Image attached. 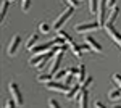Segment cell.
I'll use <instances>...</instances> for the list:
<instances>
[{
  "label": "cell",
  "instance_id": "26",
  "mask_svg": "<svg viewBox=\"0 0 121 108\" xmlns=\"http://www.w3.org/2000/svg\"><path fill=\"white\" fill-rule=\"evenodd\" d=\"M91 84H92V78L89 76V78H86V81H84L82 84H81V87H84V89H87V87H89Z\"/></svg>",
  "mask_w": 121,
  "mask_h": 108
},
{
  "label": "cell",
  "instance_id": "21",
  "mask_svg": "<svg viewBox=\"0 0 121 108\" xmlns=\"http://www.w3.org/2000/svg\"><path fill=\"white\" fill-rule=\"evenodd\" d=\"M39 32H40V34H48V32H50V26H48L47 23H40V24H39Z\"/></svg>",
  "mask_w": 121,
  "mask_h": 108
},
{
  "label": "cell",
  "instance_id": "15",
  "mask_svg": "<svg viewBox=\"0 0 121 108\" xmlns=\"http://www.w3.org/2000/svg\"><path fill=\"white\" fill-rule=\"evenodd\" d=\"M69 48H71V52H73V53H74V56L76 58H81V56H82V48H81V45H76L74 42H73V44H69Z\"/></svg>",
  "mask_w": 121,
  "mask_h": 108
},
{
  "label": "cell",
  "instance_id": "7",
  "mask_svg": "<svg viewBox=\"0 0 121 108\" xmlns=\"http://www.w3.org/2000/svg\"><path fill=\"white\" fill-rule=\"evenodd\" d=\"M55 44V40H50V42H47V44H42V45H36L31 52H32V56H36V55H40V53H45V52H48Z\"/></svg>",
  "mask_w": 121,
  "mask_h": 108
},
{
  "label": "cell",
  "instance_id": "31",
  "mask_svg": "<svg viewBox=\"0 0 121 108\" xmlns=\"http://www.w3.org/2000/svg\"><path fill=\"white\" fill-rule=\"evenodd\" d=\"M94 107H95V108H107L102 102H95V103H94Z\"/></svg>",
  "mask_w": 121,
  "mask_h": 108
},
{
  "label": "cell",
  "instance_id": "29",
  "mask_svg": "<svg viewBox=\"0 0 121 108\" xmlns=\"http://www.w3.org/2000/svg\"><path fill=\"white\" fill-rule=\"evenodd\" d=\"M107 7H108V11L113 8V7H116V0H108V3H107Z\"/></svg>",
  "mask_w": 121,
  "mask_h": 108
},
{
  "label": "cell",
  "instance_id": "25",
  "mask_svg": "<svg viewBox=\"0 0 121 108\" xmlns=\"http://www.w3.org/2000/svg\"><path fill=\"white\" fill-rule=\"evenodd\" d=\"M113 82L116 84L118 89H121V74H113Z\"/></svg>",
  "mask_w": 121,
  "mask_h": 108
},
{
  "label": "cell",
  "instance_id": "27",
  "mask_svg": "<svg viewBox=\"0 0 121 108\" xmlns=\"http://www.w3.org/2000/svg\"><path fill=\"white\" fill-rule=\"evenodd\" d=\"M29 3H31V0H21V7H23V11H28V10H29Z\"/></svg>",
  "mask_w": 121,
  "mask_h": 108
},
{
  "label": "cell",
  "instance_id": "30",
  "mask_svg": "<svg viewBox=\"0 0 121 108\" xmlns=\"http://www.w3.org/2000/svg\"><path fill=\"white\" fill-rule=\"evenodd\" d=\"M68 2V5H71V7H78V3H79V0H66Z\"/></svg>",
  "mask_w": 121,
  "mask_h": 108
},
{
  "label": "cell",
  "instance_id": "16",
  "mask_svg": "<svg viewBox=\"0 0 121 108\" xmlns=\"http://www.w3.org/2000/svg\"><path fill=\"white\" fill-rule=\"evenodd\" d=\"M56 36H60V37H61V39H63V40H65L68 45L73 44V39H71V36H69V34H68L66 31H61V29H58V31H56Z\"/></svg>",
  "mask_w": 121,
  "mask_h": 108
},
{
  "label": "cell",
  "instance_id": "18",
  "mask_svg": "<svg viewBox=\"0 0 121 108\" xmlns=\"http://www.w3.org/2000/svg\"><path fill=\"white\" fill-rule=\"evenodd\" d=\"M8 7H10V2H8V0H3V3H2V11H0V16H2V24L5 23V15H7Z\"/></svg>",
  "mask_w": 121,
  "mask_h": 108
},
{
  "label": "cell",
  "instance_id": "2",
  "mask_svg": "<svg viewBox=\"0 0 121 108\" xmlns=\"http://www.w3.org/2000/svg\"><path fill=\"white\" fill-rule=\"evenodd\" d=\"M74 8H76V7H71V5H68V8H66L65 11H63V13H61V15H60V16L55 19V23H53V29H55V31H58L60 27L63 26V24L66 23V19H68V18H71V15L74 13Z\"/></svg>",
  "mask_w": 121,
  "mask_h": 108
},
{
  "label": "cell",
  "instance_id": "19",
  "mask_svg": "<svg viewBox=\"0 0 121 108\" xmlns=\"http://www.w3.org/2000/svg\"><path fill=\"white\" fill-rule=\"evenodd\" d=\"M37 81L39 82H50V81H53V76L50 74V73H47V74H39L37 76Z\"/></svg>",
  "mask_w": 121,
  "mask_h": 108
},
{
  "label": "cell",
  "instance_id": "14",
  "mask_svg": "<svg viewBox=\"0 0 121 108\" xmlns=\"http://www.w3.org/2000/svg\"><path fill=\"white\" fill-rule=\"evenodd\" d=\"M39 40V34H32V36L28 39V42H26V48L28 50H32L34 47H36V44H37Z\"/></svg>",
  "mask_w": 121,
  "mask_h": 108
},
{
  "label": "cell",
  "instance_id": "10",
  "mask_svg": "<svg viewBox=\"0 0 121 108\" xmlns=\"http://www.w3.org/2000/svg\"><path fill=\"white\" fill-rule=\"evenodd\" d=\"M19 42H21V37L19 36H15L11 39V42L8 45V55L10 56H13V55L16 53V50H18V47H19Z\"/></svg>",
  "mask_w": 121,
  "mask_h": 108
},
{
  "label": "cell",
  "instance_id": "8",
  "mask_svg": "<svg viewBox=\"0 0 121 108\" xmlns=\"http://www.w3.org/2000/svg\"><path fill=\"white\" fill-rule=\"evenodd\" d=\"M47 89L66 94V92L69 90V86H66V84H58V81H50V82H47Z\"/></svg>",
  "mask_w": 121,
  "mask_h": 108
},
{
  "label": "cell",
  "instance_id": "33",
  "mask_svg": "<svg viewBox=\"0 0 121 108\" xmlns=\"http://www.w3.org/2000/svg\"><path fill=\"white\" fill-rule=\"evenodd\" d=\"M8 2H13V0H8Z\"/></svg>",
  "mask_w": 121,
  "mask_h": 108
},
{
  "label": "cell",
  "instance_id": "1",
  "mask_svg": "<svg viewBox=\"0 0 121 108\" xmlns=\"http://www.w3.org/2000/svg\"><path fill=\"white\" fill-rule=\"evenodd\" d=\"M107 3H108V0H99V10H97V21H99V24L100 27L105 26V23H107V16H108V7H107Z\"/></svg>",
  "mask_w": 121,
  "mask_h": 108
},
{
  "label": "cell",
  "instance_id": "6",
  "mask_svg": "<svg viewBox=\"0 0 121 108\" xmlns=\"http://www.w3.org/2000/svg\"><path fill=\"white\" fill-rule=\"evenodd\" d=\"M10 94H11V97L15 99L16 102V105H23V95H21V92L18 89V84L16 82H10Z\"/></svg>",
  "mask_w": 121,
  "mask_h": 108
},
{
  "label": "cell",
  "instance_id": "3",
  "mask_svg": "<svg viewBox=\"0 0 121 108\" xmlns=\"http://www.w3.org/2000/svg\"><path fill=\"white\" fill-rule=\"evenodd\" d=\"M63 53H65V50H56V52H55L53 61H52L50 68H48V73H50L52 76H55L56 71H58V68H60V63H61V60H63Z\"/></svg>",
  "mask_w": 121,
  "mask_h": 108
},
{
  "label": "cell",
  "instance_id": "17",
  "mask_svg": "<svg viewBox=\"0 0 121 108\" xmlns=\"http://www.w3.org/2000/svg\"><path fill=\"white\" fill-rule=\"evenodd\" d=\"M78 71H79V69H76V68H69V73L66 74V78H65V84L66 86H71V79H73L74 74H78Z\"/></svg>",
  "mask_w": 121,
  "mask_h": 108
},
{
  "label": "cell",
  "instance_id": "9",
  "mask_svg": "<svg viewBox=\"0 0 121 108\" xmlns=\"http://www.w3.org/2000/svg\"><path fill=\"white\" fill-rule=\"evenodd\" d=\"M84 42H86V44H89V45H91V48H92V52H97V53H102V52H103L102 45L99 44V42H97V40H95V39H94L92 36H87L86 39H84Z\"/></svg>",
  "mask_w": 121,
  "mask_h": 108
},
{
  "label": "cell",
  "instance_id": "23",
  "mask_svg": "<svg viewBox=\"0 0 121 108\" xmlns=\"http://www.w3.org/2000/svg\"><path fill=\"white\" fill-rule=\"evenodd\" d=\"M108 99H110V100H118V99H121V89L120 90H112V92H110V95H108Z\"/></svg>",
  "mask_w": 121,
  "mask_h": 108
},
{
  "label": "cell",
  "instance_id": "22",
  "mask_svg": "<svg viewBox=\"0 0 121 108\" xmlns=\"http://www.w3.org/2000/svg\"><path fill=\"white\" fill-rule=\"evenodd\" d=\"M89 10H91V13H92V15H95V13H97V10H99L97 0H89Z\"/></svg>",
  "mask_w": 121,
  "mask_h": 108
},
{
  "label": "cell",
  "instance_id": "12",
  "mask_svg": "<svg viewBox=\"0 0 121 108\" xmlns=\"http://www.w3.org/2000/svg\"><path fill=\"white\" fill-rule=\"evenodd\" d=\"M79 92H81V86H73V87L65 94V97L68 100H73V99H76V97L79 95Z\"/></svg>",
  "mask_w": 121,
  "mask_h": 108
},
{
  "label": "cell",
  "instance_id": "24",
  "mask_svg": "<svg viewBox=\"0 0 121 108\" xmlns=\"http://www.w3.org/2000/svg\"><path fill=\"white\" fill-rule=\"evenodd\" d=\"M68 73H69V68H66V69H61V71H56V74L53 76V78H55L56 81H58V79H61V78H65V76L68 74Z\"/></svg>",
  "mask_w": 121,
  "mask_h": 108
},
{
  "label": "cell",
  "instance_id": "5",
  "mask_svg": "<svg viewBox=\"0 0 121 108\" xmlns=\"http://www.w3.org/2000/svg\"><path fill=\"white\" fill-rule=\"evenodd\" d=\"M99 27H100L99 21H95V23H82V24H76L74 31H76V32H79V34H82V32H89V31L99 29Z\"/></svg>",
  "mask_w": 121,
  "mask_h": 108
},
{
  "label": "cell",
  "instance_id": "4",
  "mask_svg": "<svg viewBox=\"0 0 121 108\" xmlns=\"http://www.w3.org/2000/svg\"><path fill=\"white\" fill-rule=\"evenodd\" d=\"M103 27H105V32H107L108 36L112 37L113 40L116 42V45H118V47L121 48V34L118 32V31H116V29H115V26H113V24H110V23H107V24H105Z\"/></svg>",
  "mask_w": 121,
  "mask_h": 108
},
{
  "label": "cell",
  "instance_id": "32",
  "mask_svg": "<svg viewBox=\"0 0 121 108\" xmlns=\"http://www.w3.org/2000/svg\"><path fill=\"white\" fill-rule=\"evenodd\" d=\"M113 108H121V105H115V107H113Z\"/></svg>",
  "mask_w": 121,
  "mask_h": 108
},
{
  "label": "cell",
  "instance_id": "28",
  "mask_svg": "<svg viewBox=\"0 0 121 108\" xmlns=\"http://www.w3.org/2000/svg\"><path fill=\"white\" fill-rule=\"evenodd\" d=\"M48 107H50V108H61V107H60V103H58L56 100H50V102H48Z\"/></svg>",
  "mask_w": 121,
  "mask_h": 108
},
{
  "label": "cell",
  "instance_id": "11",
  "mask_svg": "<svg viewBox=\"0 0 121 108\" xmlns=\"http://www.w3.org/2000/svg\"><path fill=\"white\" fill-rule=\"evenodd\" d=\"M79 105H81V108H87V100H89V92H87V89H84V87H81V92H79Z\"/></svg>",
  "mask_w": 121,
  "mask_h": 108
},
{
  "label": "cell",
  "instance_id": "20",
  "mask_svg": "<svg viewBox=\"0 0 121 108\" xmlns=\"http://www.w3.org/2000/svg\"><path fill=\"white\" fill-rule=\"evenodd\" d=\"M78 69H79V71H78V79H79V84H82V82H84V78H86V66H84V65H81Z\"/></svg>",
  "mask_w": 121,
  "mask_h": 108
},
{
  "label": "cell",
  "instance_id": "13",
  "mask_svg": "<svg viewBox=\"0 0 121 108\" xmlns=\"http://www.w3.org/2000/svg\"><path fill=\"white\" fill-rule=\"evenodd\" d=\"M118 15H120V8H118V7H113V8L108 11V16H107V23L113 24V23H115V19L118 18ZM107 23H105V24H107Z\"/></svg>",
  "mask_w": 121,
  "mask_h": 108
}]
</instances>
